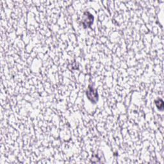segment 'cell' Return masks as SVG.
Returning <instances> with one entry per match:
<instances>
[{
    "mask_svg": "<svg viewBox=\"0 0 164 164\" xmlns=\"http://www.w3.org/2000/svg\"><path fill=\"white\" fill-rule=\"evenodd\" d=\"M87 96H88L89 99L92 102H94V103H96L98 100V95L97 94V92L94 89H92V94L88 89V91H87Z\"/></svg>",
    "mask_w": 164,
    "mask_h": 164,
    "instance_id": "6da1fadb",
    "label": "cell"
}]
</instances>
